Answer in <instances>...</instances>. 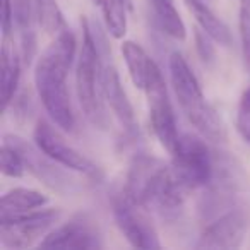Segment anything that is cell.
Instances as JSON below:
<instances>
[{
	"label": "cell",
	"mask_w": 250,
	"mask_h": 250,
	"mask_svg": "<svg viewBox=\"0 0 250 250\" xmlns=\"http://www.w3.org/2000/svg\"><path fill=\"white\" fill-rule=\"evenodd\" d=\"M76 46V36L65 28L46 46L35 65V86L40 100L57 127L65 132H72L76 127V117L67 87V76L74 63Z\"/></svg>",
	"instance_id": "cell-1"
},
{
	"label": "cell",
	"mask_w": 250,
	"mask_h": 250,
	"mask_svg": "<svg viewBox=\"0 0 250 250\" xmlns=\"http://www.w3.org/2000/svg\"><path fill=\"white\" fill-rule=\"evenodd\" d=\"M124 188L129 197L161 219L175 221L184 211L187 192L175 178L171 165L160 158L137 154L129 165Z\"/></svg>",
	"instance_id": "cell-2"
},
{
	"label": "cell",
	"mask_w": 250,
	"mask_h": 250,
	"mask_svg": "<svg viewBox=\"0 0 250 250\" xmlns=\"http://www.w3.org/2000/svg\"><path fill=\"white\" fill-rule=\"evenodd\" d=\"M250 178L238 160L214 151V173L199 199L197 212L202 223H211L242 206H249Z\"/></svg>",
	"instance_id": "cell-3"
},
{
	"label": "cell",
	"mask_w": 250,
	"mask_h": 250,
	"mask_svg": "<svg viewBox=\"0 0 250 250\" xmlns=\"http://www.w3.org/2000/svg\"><path fill=\"white\" fill-rule=\"evenodd\" d=\"M168 69H170V81L173 93L188 124L204 139H209L212 143H225V124L216 115L211 104L206 101L197 77L192 72L187 60L184 59L180 52H173L170 55Z\"/></svg>",
	"instance_id": "cell-4"
},
{
	"label": "cell",
	"mask_w": 250,
	"mask_h": 250,
	"mask_svg": "<svg viewBox=\"0 0 250 250\" xmlns=\"http://www.w3.org/2000/svg\"><path fill=\"white\" fill-rule=\"evenodd\" d=\"M83 24V45L79 50V59L76 65V91L84 117L98 129H106L108 120L104 108L103 89H101V45L94 36L87 19Z\"/></svg>",
	"instance_id": "cell-5"
},
{
	"label": "cell",
	"mask_w": 250,
	"mask_h": 250,
	"mask_svg": "<svg viewBox=\"0 0 250 250\" xmlns=\"http://www.w3.org/2000/svg\"><path fill=\"white\" fill-rule=\"evenodd\" d=\"M171 170L187 194L204 188L214 173V151L201 137L184 134L171 154Z\"/></svg>",
	"instance_id": "cell-6"
},
{
	"label": "cell",
	"mask_w": 250,
	"mask_h": 250,
	"mask_svg": "<svg viewBox=\"0 0 250 250\" xmlns=\"http://www.w3.org/2000/svg\"><path fill=\"white\" fill-rule=\"evenodd\" d=\"M111 209L118 229L130 245L137 249H160L161 243L151 212L129 197L124 187L111 195Z\"/></svg>",
	"instance_id": "cell-7"
},
{
	"label": "cell",
	"mask_w": 250,
	"mask_h": 250,
	"mask_svg": "<svg viewBox=\"0 0 250 250\" xmlns=\"http://www.w3.org/2000/svg\"><path fill=\"white\" fill-rule=\"evenodd\" d=\"M143 91L147 98L151 129H153L154 136L160 141L161 146L170 154H173L178 146L180 134L177 129L173 106H171L170 96H168L167 83H165V77L158 65H154Z\"/></svg>",
	"instance_id": "cell-8"
},
{
	"label": "cell",
	"mask_w": 250,
	"mask_h": 250,
	"mask_svg": "<svg viewBox=\"0 0 250 250\" xmlns=\"http://www.w3.org/2000/svg\"><path fill=\"white\" fill-rule=\"evenodd\" d=\"M60 209H36L18 216L0 218V243L5 249H28L42 242L60 219Z\"/></svg>",
	"instance_id": "cell-9"
},
{
	"label": "cell",
	"mask_w": 250,
	"mask_h": 250,
	"mask_svg": "<svg viewBox=\"0 0 250 250\" xmlns=\"http://www.w3.org/2000/svg\"><path fill=\"white\" fill-rule=\"evenodd\" d=\"M4 143H7L21 154L26 170L48 188L59 192V194H72L74 190H77V180H74L63 170L65 167L52 160L36 144H31L22 137L12 136V134H7L4 137Z\"/></svg>",
	"instance_id": "cell-10"
},
{
	"label": "cell",
	"mask_w": 250,
	"mask_h": 250,
	"mask_svg": "<svg viewBox=\"0 0 250 250\" xmlns=\"http://www.w3.org/2000/svg\"><path fill=\"white\" fill-rule=\"evenodd\" d=\"M249 206H242L208 223L202 229L195 247L206 250L240 249L249 231Z\"/></svg>",
	"instance_id": "cell-11"
},
{
	"label": "cell",
	"mask_w": 250,
	"mask_h": 250,
	"mask_svg": "<svg viewBox=\"0 0 250 250\" xmlns=\"http://www.w3.org/2000/svg\"><path fill=\"white\" fill-rule=\"evenodd\" d=\"M33 139H35V144L43 153L48 154L52 160H55L57 163L65 167L67 170L79 171V173L89 175V177L98 175L96 165H94L89 158L81 154L76 147L70 146V144L60 136L59 130L53 129V125L50 124V122H46L45 118H38L35 132H33Z\"/></svg>",
	"instance_id": "cell-12"
},
{
	"label": "cell",
	"mask_w": 250,
	"mask_h": 250,
	"mask_svg": "<svg viewBox=\"0 0 250 250\" xmlns=\"http://www.w3.org/2000/svg\"><path fill=\"white\" fill-rule=\"evenodd\" d=\"M40 249H77L94 250L103 247L96 221L89 214H76L62 226L48 233L38 243Z\"/></svg>",
	"instance_id": "cell-13"
},
{
	"label": "cell",
	"mask_w": 250,
	"mask_h": 250,
	"mask_svg": "<svg viewBox=\"0 0 250 250\" xmlns=\"http://www.w3.org/2000/svg\"><path fill=\"white\" fill-rule=\"evenodd\" d=\"M101 89H103L104 103L110 106L115 118L120 122V125L127 132H134L136 130L134 108L130 104L129 96L125 93L124 86H122L117 69L111 63L103 65V70H101Z\"/></svg>",
	"instance_id": "cell-14"
},
{
	"label": "cell",
	"mask_w": 250,
	"mask_h": 250,
	"mask_svg": "<svg viewBox=\"0 0 250 250\" xmlns=\"http://www.w3.org/2000/svg\"><path fill=\"white\" fill-rule=\"evenodd\" d=\"M14 4V22L21 38V59L29 65L36 53V35L33 22L35 16V0H12Z\"/></svg>",
	"instance_id": "cell-15"
},
{
	"label": "cell",
	"mask_w": 250,
	"mask_h": 250,
	"mask_svg": "<svg viewBox=\"0 0 250 250\" xmlns=\"http://www.w3.org/2000/svg\"><path fill=\"white\" fill-rule=\"evenodd\" d=\"M46 204H48V197L42 192L26 187L12 188L7 194H4L0 201V218L31 212L40 208H45Z\"/></svg>",
	"instance_id": "cell-16"
},
{
	"label": "cell",
	"mask_w": 250,
	"mask_h": 250,
	"mask_svg": "<svg viewBox=\"0 0 250 250\" xmlns=\"http://www.w3.org/2000/svg\"><path fill=\"white\" fill-rule=\"evenodd\" d=\"M21 60L18 50L9 40L2 45V104L4 111L11 106L12 100L18 94L19 79H21Z\"/></svg>",
	"instance_id": "cell-17"
},
{
	"label": "cell",
	"mask_w": 250,
	"mask_h": 250,
	"mask_svg": "<svg viewBox=\"0 0 250 250\" xmlns=\"http://www.w3.org/2000/svg\"><path fill=\"white\" fill-rule=\"evenodd\" d=\"M188 11L192 12L194 19L197 21L199 28L209 35L212 40H214L218 45L223 46H229L233 43L231 33H229L228 26L208 7V5L202 2V0H185Z\"/></svg>",
	"instance_id": "cell-18"
},
{
	"label": "cell",
	"mask_w": 250,
	"mask_h": 250,
	"mask_svg": "<svg viewBox=\"0 0 250 250\" xmlns=\"http://www.w3.org/2000/svg\"><path fill=\"white\" fill-rule=\"evenodd\" d=\"M122 55H124L125 65L129 70V76L132 79L134 86H137L139 89H144L147 79H149L151 72L154 69V60L146 53V50L136 42H127L122 43Z\"/></svg>",
	"instance_id": "cell-19"
},
{
	"label": "cell",
	"mask_w": 250,
	"mask_h": 250,
	"mask_svg": "<svg viewBox=\"0 0 250 250\" xmlns=\"http://www.w3.org/2000/svg\"><path fill=\"white\" fill-rule=\"evenodd\" d=\"M103 14L108 33L122 40L127 33V11H132V0H96Z\"/></svg>",
	"instance_id": "cell-20"
},
{
	"label": "cell",
	"mask_w": 250,
	"mask_h": 250,
	"mask_svg": "<svg viewBox=\"0 0 250 250\" xmlns=\"http://www.w3.org/2000/svg\"><path fill=\"white\" fill-rule=\"evenodd\" d=\"M151 5L163 31L171 38L184 42L187 36V28L175 7L173 0H151Z\"/></svg>",
	"instance_id": "cell-21"
},
{
	"label": "cell",
	"mask_w": 250,
	"mask_h": 250,
	"mask_svg": "<svg viewBox=\"0 0 250 250\" xmlns=\"http://www.w3.org/2000/svg\"><path fill=\"white\" fill-rule=\"evenodd\" d=\"M36 22L50 36H57L65 29V19L57 0H35Z\"/></svg>",
	"instance_id": "cell-22"
},
{
	"label": "cell",
	"mask_w": 250,
	"mask_h": 250,
	"mask_svg": "<svg viewBox=\"0 0 250 250\" xmlns=\"http://www.w3.org/2000/svg\"><path fill=\"white\" fill-rule=\"evenodd\" d=\"M0 170L5 177L11 178H21L24 177V161H22L21 154L14 149L12 146H9L7 143L2 144V151H0Z\"/></svg>",
	"instance_id": "cell-23"
},
{
	"label": "cell",
	"mask_w": 250,
	"mask_h": 250,
	"mask_svg": "<svg viewBox=\"0 0 250 250\" xmlns=\"http://www.w3.org/2000/svg\"><path fill=\"white\" fill-rule=\"evenodd\" d=\"M238 29L243 60L250 67V0H238Z\"/></svg>",
	"instance_id": "cell-24"
},
{
	"label": "cell",
	"mask_w": 250,
	"mask_h": 250,
	"mask_svg": "<svg viewBox=\"0 0 250 250\" xmlns=\"http://www.w3.org/2000/svg\"><path fill=\"white\" fill-rule=\"evenodd\" d=\"M236 129L240 136L250 143V86L242 93L238 103V111H236Z\"/></svg>",
	"instance_id": "cell-25"
},
{
	"label": "cell",
	"mask_w": 250,
	"mask_h": 250,
	"mask_svg": "<svg viewBox=\"0 0 250 250\" xmlns=\"http://www.w3.org/2000/svg\"><path fill=\"white\" fill-rule=\"evenodd\" d=\"M194 38H195V50H197L202 62L208 63V65L214 62L216 50H214V45L211 43V42H214V40H212L209 35H206L202 29H197V31L194 33Z\"/></svg>",
	"instance_id": "cell-26"
},
{
	"label": "cell",
	"mask_w": 250,
	"mask_h": 250,
	"mask_svg": "<svg viewBox=\"0 0 250 250\" xmlns=\"http://www.w3.org/2000/svg\"><path fill=\"white\" fill-rule=\"evenodd\" d=\"M11 104H12V108H14L16 120H19V122L28 120L29 113L33 111V103H31V98H29V93L22 91V93L16 94Z\"/></svg>",
	"instance_id": "cell-27"
},
{
	"label": "cell",
	"mask_w": 250,
	"mask_h": 250,
	"mask_svg": "<svg viewBox=\"0 0 250 250\" xmlns=\"http://www.w3.org/2000/svg\"><path fill=\"white\" fill-rule=\"evenodd\" d=\"M14 4L12 0H2V35L4 40H9V36L14 31Z\"/></svg>",
	"instance_id": "cell-28"
}]
</instances>
